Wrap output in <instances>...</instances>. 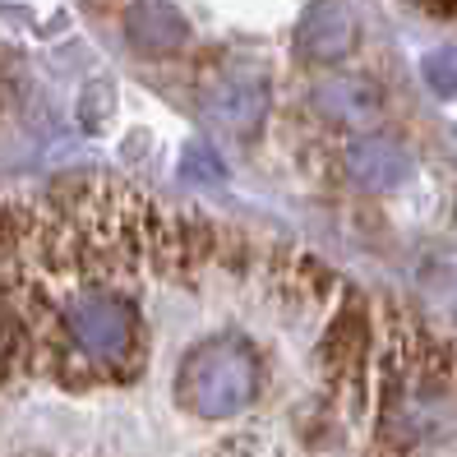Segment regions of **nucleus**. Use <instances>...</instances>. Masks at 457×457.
<instances>
[{"mask_svg":"<svg viewBox=\"0 0 457 457\" xmlns=\"http://www.w3.org/2000/svg\"><path fill=\"white\" fill-rule=\"evenodd\" d=\"M208 120L222 134H236V139H254L268 120V102H273V84L259 65H227L204 84L199 93Z\"/></svg>","mask_w":457,"mask_h":457,"instance_id":"nucleus-1","label":"nucleus"},{"mask_svg":"<svg viewBox=\"0 0 457 457\" xmlns=\"http://www.w3.org/2000/svg\"><path fill=\"white\" fill-rule=\"evenodd\" d=\"M301 56H310L314 65H337L356 51L361 29H356V14L342 5V0H314L301 19Z\"/></svg>","mask_w":457,"mask_h":457,"instance_id":"nucleus-2","label":"nucleus"},{"mask_svg":"<svg viewBox=\"0 0 457 457\" xmlns=\"http://www.w3.org/2000/svg\"><path fill=\"white\" fill-rule=\"evenodd\" d=\"M120 29H125V42L153 61L176 56L185 37H190V29H185V19L171 0H129L120 14Z\"/></svg>","mask_w":457,"mask_h":457,"instance_id":"nucleus-3","label":"nucleus"},{"mask_svg":"<svg viewBox=\"0 0 457 457\" xmlns=\"http://www.w3.org/2000/svg\"><path fill=\"white\" fill-rule=\"evenodd\" d=\"M346 180L361 185V190H393V185L411 171V153L397 139H384V134H365L346 148L342 157Z\"/></svg>","mask_w":457,"mask_h":457,"instance_id":"nucleus-4","label":"nucleus"},{"mask_svg":"<svg viewBox=\"0 0 457 457\" xmlns=\"http://www.w3.org/2000/svg\"><path fill=\"white\" fill-rule=\"evenodd\" d=\"M314 106L324 116H333L337 125H365L379 116V93H374L365 79H328V84H319L314 93Z\"/></svg>","mask_w":457,"mask_h":457,"instance_id":"nucleus-5","label":"nucleus"},{"mask_svg":"<svg viewBox=\"0 0 457 457\" xmlns=\"http://www.w3.org/2000/svg\"><path fill=\"white\" fill-rule=\"evenodd\" d=\"M116 112V88L106 84V79H93V84L79 93V125H84L88 134H102L106 120H112Z\"/></svg>","mask_w":457,"mask_h":457,"instance_id":"nucleus-6","label":"nucleus"},{"mask_svg":"<svg viewBox=\"0 0 457 457\" xmlns=\"http://www.w3.org/2000/svg\"><path fill=\"white\" fill-rule=\"evenodd\" d=\"M420 74H425L429 93H439L444 102H457V46H435L420 61Z\"/></svg>","mask_w":457,"mask_h":457,"instance_id":"nucleus-7","label":"nucleus"},{"mask_svg":"<svg viewBox=\"0 0 457 457\" xmlns=\"http://www.w3.org/2000/svg\"><path fill=\"white\" fill-rule=\"evenodd\" d=\"M195 171H208V180H222V162L212 157L208 144H190L180 157V176H195Z\"/></svg>","mask_w":457,"mask_h":457,"instance_id":"nucleus-8","label":"nucleus"}]
</instances>
